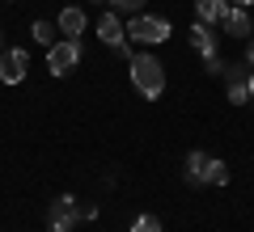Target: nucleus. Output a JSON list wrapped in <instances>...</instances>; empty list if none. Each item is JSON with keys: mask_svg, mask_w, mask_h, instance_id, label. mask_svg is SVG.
Listing matches in <instances>:
<instances>
[{"mask_svg": "<svg viewBox=\"0 0 254 232\" xmlns=\"http://www.w3.org/2000/svg\"><path fill=\"white\" fill-rule=\"evenodd\" d=\"M127 72H131V89H136L140 97H161L165 93V68H161L157 55H148V51L131 55V59H127Z\"/></svg>", "mask_w": 254, "mask_h": 232, "instance_id": "1", "label": "nucleus"}, {"mask_svg": "<svg viewBox=\"0 0 254 232\" xmlns=\"http://www.w3.org/2000/svg\"><path fill=\"white\" fill-rule=\"evenodd\" d=\"M170 38V21L153 17V13H136L127 17V43H140V46H157Z\"/></svg>", "mask_w": 254, "mask_h": 232, "instance_id": "2", "label": "nucleus"}, {"mask_svg": "<svg viewBox=\"0 0 254 232\" xmlns=\"http://www.w3.org/2000/svg\"><path fill=\"white\" fill-rule=\"evenodd\" d=\"M76 63H81V43L55 38V43L47 46V68H51V76H72Z\"/></svg>", "mask_w": 254, "mask_h": 232, "instance_id": "3", "label": "nucleus"}, {"mask_svg": "<svg viewBox=\"0 0 254 232\" xmlns=\"http://www.w3.org/2000/svg\"><path fill=\"white\" fill-rule=\"evenodd\" d=\"M225 93L233 106L250 101V63H229L225 68Z\"/></svg>", "mask_w": 254, "mask_h": 232, "instance_id": "4", "label": "nucleus"}, {"mask_svg": "<svg viewBox=\"0 0 254 232\" xmlns=\"http://www.w3.org/2000/svg\"><path fill=\"white\" fill-rule=\"evenodd\" d=\"M26 68H30L26 46H9V51L0 55V81H4V85H21V81H26Z\"/></svg>", "mask_w": 254, "mask_h": 232, "instance_id": "5", "label": "nucleus"}, {"mask_svg": "<svg viewBox=\"0 0 254 232\" xmlns=\"http://www.w3.org/2000/svg\"><path fill=\"white\" fill-rule=\"evenodd\" d=\"M47 224H60V228H76V224H81V203H76L72 194L51 198V207H47Z\"/></svg>", "mask_w": 254, "mask_h": 232, "instance_id": "6", "label": "nucleus"}, {"mask_svg": "<svg viewBox=\"0 0 254 232\" xmlns=\"http://www.w3.org/2000/svg\"><path fill=\"white\" fill-rule=\"evenodd\" d=\"M55 26H60V34L68 38V43H81V38H85V26H89V17H85L81 4H68V9H60V21H55Z\"/></svg>", "mask_w": 254, "mask_h": 232, "instance_id": "7", "label": "nucleus"}, {"mask_svg": "<svg viewBox=\"0 0 254 232\" xmlns=\"http://www.w3.org/2000/svg\"><path fill=\"white\" fill-rule=\"evenodd\" d=\"M98 38L110 46V51L123 46V43H127V21L119 17V13H102V17H98Z\"/></svg>", "mask_w": 254, "mask_h": 232, "instance_id": "8", "label": "nucleus"}, {"mask_svg": "<svg viewBox=\"0 0 254 232\" xmlns=\"http://www.w3.org/2000/svg\"><path fill=\"white\" fill-rule=\"evenodd\" d=\"M220 30H225L229 38H250V34H254L250 9H237V4H229V9H225V17H220Z\"/></svg>", "mask_w": 254, "mask_h": 232, "instance_id": "9", "label": "nucleus"}, {"mask_svg": "<svg viewBox=\"0 0 254 232\" xmlns=\"http://www.w3.org/2000/svg\"><path fill=\"white\" fill-rule=\"evenodd\" d=\"M190 46L203 55V59H212V55H220V38H216V30L212 26H203V21H195L190 26Z\"/></svg>", "mask_w": 254, "mask_h": 232, "instance_id": "10", "label": "nucleus"}, {"mask_svg": "<svg viewBox=\"0 0 254 232\" xmlns=\"http://www.w3.org/2000/svg\"><path fill=\"white\" fill-rule=\"evenodd\" d=\"M225 9H229V0H195V21H203V26H220Z\"/></svg>", "mask_w": 254, "mask_h": 232, "instance_id": "11", "label": "nucleus"}, {"mask_svg": "<svg viewBox=\"0 0 254 232\" xmlns=\"http://www.w3.org/2000/svg\"><path fill=\"white\" fill-rule=\"evenodd\" d=\"M203 165H208V152H187V173H182L187 186H203Z\"/></svg>", "mask_w": 254, "mask_h": 232, "instance_id": "12", "label": "nucleus"}, {"mask_svg": "<svg viewBox=\"0 0 254 232\" xmlns=\"http://www.w3.org/2000/svg\"><path fill=\"white\" fill-rule=\"evenodd\" d=\"M203 186H229V165L216 161V156H208V165H203Z\"/></svg>", "mask_w": 254, "mask_h": 232, "instance_id": "13", "label": "nucleus"}, {"mask_svg": "<svg viewBox=\"0 0 254 232\" xmlns=\"http://www.w3.org/2000/svg\"><path fill=\"white\" fill-rule=\"evenodd\" d=\"M30 38H34L38 46H51L55 38H60V26H55V21H47V17H38L34 26H30Z\"/></svg>", "mask_w": 254, "mask_h": 232, "instance_id": "14", "label": "nucleus"}, {"mask_svg": "<svg viewBox=\"0 0 254 232\" xmlns=\"http://www.w3.org/2000/svg\"><path fill=\"white\" fill-rule=\"evenodd\" d=\"M110 13H119V17H136V13H144L148 0H106Z\"/></svg>", "mask_w": 254, "mask_h": 232, "instance_id": "15", "label": "nucleus"}, {"mask_svg": "<svg viewBox=\"0 0 254 232\" xmlns=\"http://www.w3.org/2000/svg\"><path fill=\"white\" fill-rule=\"evenodd\" d=\"M131 232H161V215H153V211L136 215V224H131Z\"/></svg>", "mask_w": 254, "mask_h": 232, "instance_id": "16", "label": "nucleus"}, {"mask_svg": "<svg viewBox=\"0 0 254 232\" xmlns=\"http://www.w3.org/2000/svg\"><path fill=\"white\" fill-rule=\"evenodd\" d=\"M203 63H208V72H212V76H225V68H229V63L220 59V55H212V59H203Z\"/></svg>", "mask_w": 254, "mask_h": 232, "instance_id": "17", "label": "nucleus"}, {"mask_svg": "<svg viewBox=\"0 0 254 232\" xmlns=\"http://www.w3.org/2000/svg\"><path fill=\"white\" fill-rule=\"evenodd\" d=\"M242 63H250V68H254V38L246 43V59H242Z\"/></svg>", "mask_w": 254, "mask_h": 232, "instance_id": "18", "label": "nucleus"}, {"mask_svg": "<svg viewBox=\"0 0 254 232\" xmlns=\"http://www.w3.org/2000/svg\"><path fill=\"white\" fill-rule=\"evenodd\" d=\"M229 4H237V9H250V4H254V0H229Z\"/></svg>", "mask_w": 254, "mask_h": 232, "instance_id": "19", "label": "nucleus"}, {"mask_svg": "<svg viewBox=\"0 0 254 232\" xmlns=\"http://www.w3.org/2000/svg\"><path fill=\"white\" fill-rule=\"evenodd\" d=\"M47 232H72V228H60V224H47Z\"/></svg>", "mask_w": 254, "mask_h": 232, "instance_id": "20", "label": "nucleus"}, {"mask_svg": "<svg viewBox=\"0 0 254 232\" xmlns=\"http://www.w3.org/2000/svg\"><path fill=\"white\" fill-rule=\"evenodd\" d=\"M250 101H254V68H250Z\"/></svg>", "mask_w": 254, "mask_h": 232, "instance_id": "21", "label": "nucleus"}, {"mask_svg": "<svg viewBox=\"0 0 254 232\" xmlns=\"http://www.w3.org/2000/svg\"><path fill=\"white\" fill-rule=\"evenodd\" d=\"M0 46H4V30H0Z\"/></svg>", "mask_w": 254, "mask_h": 232, "instance_id": "22", "label": "nucleus"}, {"mask_svg": "<svg viewBox=\"0 0 254 232\" xmlns=\"http://www.w3.org/2000/svg\"><path fill=\"white\" fill-rule=\"evenodd\" d=\"M93 4H106V0H93Z\"/></svg>", "mask_w": 254, "mask_h": 232, "instance_id": "23", "label": "nucleus"}, {"mask_svg": "<svg viewBox=\"0 0 254 232\" xmlns=\"http://www.w3.org/2000/svg\"><path fill=\"white\" fill-rule=\"evenodd\" d=\"M4 4H13V0H4Z\"/></svg>", "mask_w": 254, "mask_h": 232, "instance_id": "24", "label": "nucleus"}]
</instances>
